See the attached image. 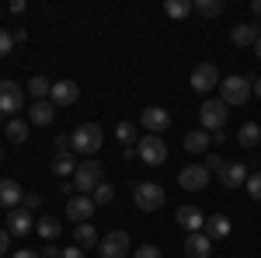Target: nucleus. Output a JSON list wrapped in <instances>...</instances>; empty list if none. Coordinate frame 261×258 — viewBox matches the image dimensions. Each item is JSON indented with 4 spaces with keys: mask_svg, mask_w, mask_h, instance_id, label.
<instances>
[{
    "mask_svg": "<svg viewBox=\"0 0 261 258\" xmlns=\"http://www.w3.org/2000/svg\"><path fill=\"white\" fill-rule=\"evenodd\" d=\"M70 143H73V150H77V154H87V157H94V154L101 150V143H105V133H101L98 122H81V126L73 129Z\"/></svg>",
    "mask_w": 261,
    "mask_h": 258,
    "instance_id": "f257e3e1",
    "label": "nucleus"
},
{
    "mask_svg": "<svg viewBox=\"0 0 261 258\" xmlns=\"http://www.w3.org/2000/svg\"><path fill=\"white\" fill-rule=\"evenodd\" d=\"M140 122H143V129H146L150 136H161L164 129L171 126V112H167V108H161V105H150V108L140 115Z\"/></svg>",
    "mask_w": 261,
    "mask_h": 258,
    "instance_id": "9b49d317",
    "label": "nucleus"
},
{
    "mask_svg": "<svg viewBox=\"0 0 261 258\" xmlns=\"http://www.w3.org/2000/svg\"><path fill=\"white\" fill-rule=\"evenodd\" d=\"M129 251H133V248H129V234H125V230H108L98 244L101 258H125Z\"/></svg>",
    "mask_w": 261,
    "mask_h": 258,
    "instance_id": "39448f33",
    "label": "nucleus"
},
{
    "mask_svg": "<svg viewBox=\"0 0 261 258\" xmlns=\"http://www.w3.org/2000/svg\"><path fill=\"white\" fill-rule=\"evenodd\" d=\"M254 49H258V56H261V39H258V45H254Z\"/></svg>",
    "mask_w": 261,
    "mask_h": 258,
    "instance_id": "de8ad7c7",
    "label": "nucleus"
},
{
    "mask_svg": "<svg viewBox=\"0 0 261 258\" xmlns=\"http://www.w3.org/2000/svg\"><path fill=\"white\" fill-rule=\"evenodd\" d=\"M209 241H223L230 238V217H223V213H213V217H205V230H202Z\"/></svg>",
    "mask_w": 261,
    "mask_h": 258,
    "instance_id": "6ab92c4d",
    "label": "nucleus"
},
{
    "mask_svg": "<svg viewBox=\"0 0 261 258\" xmlns=\"http://www.w3.org/2000/svg\"><path fill=\"white\" fill-rule=\"evenodd\" d=\"M133 199H136V206H140L143 213H153V209H161V206H164V189H161V185L143 181V185L133 189Z\"/></svg>",
    "mask_w": 261,
    "mask_h": 258,
    "instance_id": "6e6552de",
    "label": "nucleus"
},
{
    "mask_svg": "<svg viewBox=\"0 0 261 258\" xmlns=\"http://www.w3.org/2000/svg\"><path fill=\"white\" fill-rule=\"evenodd\" d=\"M11 45H14V35L0 28V60H4V56H11Z\"/></svg>",
    "mask_w": 261,
    "mask_h": 258,
    "instance_id": "c9c22d12",
    "label": "nucleus"
},
{
    "mask_svg": "<svg viewBox=\"0 0 261 258\" xmlns=\"http://www.w3.org/2000/svg\"><path fill=\"white\" fill-rule=\"evenodd\" d=\"M258 39H261V32H258V25H251V21H244V25H237V28L230 32V42H233L237 49L258 45Z\"/></svg>",
    "mask_w": 261,
    "mask_h": 258,
    "instance_id": "a211bd4d",
    "label": "nucleus"
},
{
    "mask_svg": "<svg viewBox=\"0 0 261 258\" xmlns=\"http://www.w3.org/2000/svg\"><path fill=\"white\" fill-rule=\"evenodd\" d=\"M237 143H241V147H258L261 143V126L258 122H244L241 129H237Z\"/></svg>",
    "mask_w": 261,
    "mask_h": 258,
    "instance_id": "b1692460",
    "label": "nucleus"
},
{
    "mask_svg": "<svg viewBox=\"0 0 261 258\" xmlns=\"http://www.w3.org/2000/svg\"><path fill=\"white\" fill-rule=\"evenodd\" d=\"M53 171H56V175L66 181V175H73V171H77V160H73V154H66V157H56V160H53Z\"/></svg>",
    "mask_w": 261,
    "mask_h": 258,
    "instance_id": "7c9ffc66",
    "label": "nucleus"
},
{
    "mask_svg": "<svg viewBox=\"0 0 261 258\" xmlns=\"http://www.w3.org/2000/svg\"><path fill=\"white\" fill-rule=\"evenodd\" d=\"M4 133H7V139H11V143H24V139H28V122L14 115V119H7Z\"/></svg>",
    "mask_w": 261,
    "mask_h": 258,
    "instance_id": "a878e982",
    "label": "nucleus"
},
{
    "mask_svg": "<svg viewBox=\"0 0 261 258\" xmlns=\"http://www.w3.org/2000/svg\"><path fill=\"white\" fill-rule=\"evenodd\" d=\"M178 185L185 192H202V189L209 185V171H205L202 164H188V168L178 171Z\"/></svg>",
    "mask_w": 261,
    "mask_h": 258,
    "instance_id": "9d476101",
    "label": "nucleus"
},
{
    "mask_svg": "<svg viewBox=\"0 0 261 258\" xmlns=\"http://www.w3.org/2000/svg\"><path fill=\"white\" fill-rule=\"evenodd\" d=\"M101 181H105V168H101L94 157L77 164V171H73V189H77V192H91V196H94V189H98Z\"/></svg>",
    "mask_w": 261,
    "mask_h": 258,
    "instance_id": "20e7f679",
    "label": "nucleus"
},
{
    "mask_svg": "<svg viewBox=\"0 0 261 258\" xmlns=\"http://www.w3.org/2000/svg\"><path fill=\"white\" fill-rule=\"evenodd\" d=\"M174 223H178L185 234H202V230H205V217H202L195 206H178V213H174Z\"/></svg>",
    "mask_w": 261,
    "mask_h": 258,
    "instance_id": "f8f14e48",
    "label": "nucleus"
},
{
    "mask_svg": "<svg viewBox=\"0 0 261 258\" xmlns=\"http://www.w3.org/2000/svg\"><path fill=\"white\" fill-rule=\"evenodd\" d=\"M216 175H220V181L226 189H241V185H247V175H251V171H247V164H237V160H233V164H223Z\"/></svg>",
    "mask_w": 261,
    "mask_h": 258,
    "instance_id": "f3484780",
    "label": "nucleus"
},
{
    "mask_svg": "<svg viewBox=\"0 0 261 258\" xmlns=\"http://www.w3.org/2000/svg\"><path fill=\"white\" fill-rule=\"evenodd\" d=\"M21 199H24V192H21V185L14 178H0V209H18Z\"/></svg>",
    "mask_w": 261,
    "mask_h": 258,
    "instance_id": "dca6fc26",
    "label": "nucleus"
},
{
    "mask_svg": "<svg viewBox=\"0 0 261 258\" xmlns=\"http://www.w3.org/2000/svg\"><path fill=\"white\" fill-rule=\"evenodd\" d=\"M0 160H4V147H0Z\"/></svg>",
    "mask_w": 261,
    "mask_h": 258,
    "instance_id": "09e8293b",
    "label": "nucleus"
},
{
    "mask_svg": "<svg viewBox=\"0 0 261 258\" xmlns=\"http://www.w3.org/2000/svg\"><path fill=\"white\" fill-rule=\"evenodd\" d=\"M11 258H42V251H35V248H21V251H14Z\"/></svg>",
    "mask_w": 261,
    "mask_h": 258,
    "instance_id": "a19ab883",
    "label": "nucleus"
},
{
    "mask_svg": "<svg viewBox=\"0 0 261 258\" xmlns=\"http://www.w3.org/2000/svg\"><path fill=\"white\" fill-rule=\"evenodd\" d=\"M223 7H226L223 0H192V11L202 14V18H220Z\"/></svg>",
    "mask_w": 261,
    "mask_h": 258,
    "instance_id": "393cba45",
    "label": "nucleus"
},
{
    "mask_svg": "<svg viewBox=\"0 0 261 258\" xmlns=\"http://www.w3.org/2000/svg\"><path fill=\"white\" fill-rule=\"evenodd\" d=\"M209 143H213V133H205V129H192V133L185 136V150H188V154H205Z\"/></svg>",
    "mask_w": 261,
    "mask_h": 258,
    "instance_id": "5701e85b",
    "label": "nucleus"
},
{
    "mask_svg": "<svg viewBox=\"0 0 261 258\" xmlns=\"http://www.w3.org/2000/svg\"><path fill=\"white\" fill-rule=\"evenodd\" d=\"M115 136H119L122 147H133V143H140V136H136V126H133V122H119V126H115Z\"/></svg>",
    "mask_w": 261,
    "mask_h": 258,
    "instance_id": "c756f323",
    "label": "nucleus"
},
{
    "mask_svg": "<svg viewBox=\"0 0 261 258\" xmlns=\"http://www.w3.org/2000/svg\"><path fill=\"white\" fill-rule=\"evenodd\" d=\"M223 164H226V160H223L220 154H205V164H202V168H205V171H209V175H213V171H220Z\"/></svg>",
    "mask_w": 261,
    "mask_h": 258,
    "instance_id": "4c0bfd02",
    "label": "nucleus"
},
{
    "mask_svg": "<svg viewBox=\"0 0 261 258\" xmlns=\"http://www.w3.org/2000/svg\"><path fill=\"white\" fill-rule=\"evenodd\" d=\"M56 119V105L45 98V101H35L32 105V112H28V122L32 126H49V122Z\"/></svg>",
    "mask_w": 261,
    "mask_h": 258,
    "instance_id": "412c9836",
    "label": "nucleus"
},
{
    "mask_svg": "<svg viewBox=\"0 0 261 258\" xmlns=\"http://www.w3.org/2000/svg\"><path fill=\"white\" fill-rule=\"evenodd\" d=\"M136 154H140V160H146V164H164L167 160V143H164L161 136H140V143H136Z\"/></svg>",
    "mask_w": 261,
    "mask_h": 258,
    "instance_id": "0eeeda50",
    "label": "nucleus"
},
{
    "mask_svg": "<svg viewBox=\"0 0 261 258\" xmlns=\"http://www.w3.org/2000/svg\"><path fill=\"white\" fill-rule=\"evenodd\" d=\"M39 202H42V196H39V192H24V199H21V209L35 213V209H39Z\"/></svg>",
    "mask_w": 261,
    "mask_h": 258,
    "instance_id": "f704fd0d",
    "label": "nucleus"
},
{
    "mask_svg": "<svg viewBox=\"0 0 261 258\" xmlns=\"http://www.w3.org/2000/svg\"><path fill=\"white\" fill-rule=\"evenodd\" d=\"M24 7H28V4H24V0H14V4H11V14H21V11H24Z\"/></svg>",
    "mask_w": 261,
    "mask_h": 258,
    "instance_id": "c03bdc74",
    "label": "nucleus"
},
{
    "mask_svg": "<svg viewBox=\"0 0 261 258\" xmlns=\"http://www.w3.org/2000/svg\"><path fill=\"white\" fill-rule=\"evenodd\" d=\"M63 255V248H56V244H45L42 248V258H60Z\"/></svg>",
    "mask_w": 261,
    "mask_h": 258,
    "instance_id": "79ce46f5",
    "label": "nucleus"
},
{
    "mask_svg": "<svg viewBox=\"0 0 261 258\" xmlns=\"http://www.w3.org/2000/svg\"><path fill=\"white\" fill-rule=\"evenodd\" d=\"M60 192H63V196H73L77 189H73V181H63V185H60Z\"/></svg>",
    "mask_w": 261,
    "mask_h": 258,
    "instance_id": "37998d69",
    "label": "nucleus"
},
{
    "mask_svg": "<svg viewBox=\"0 0 261 258\" xmlns=\"http://www.w3.org/2000/svg\"><path fill=\"white\" fill-rule=\"evenodd\" d=\"M251 91H254V95L261 98V77H258V80H251Z\"/></svg>",
    "mask_w": 261,
    "mask_h": 258,
    "instance_id": "a18cd8bd",
    "label": "nucleus"
},
{
    "mask_svg": "<svg viewBox=\"0 0 261 258\" xmlns=\"http://www.w3.org/2000/svg\"><path fill=\"white\" fill-rule=\"evenodd\" d=\"M35 230H39V234H42L45 241H56V238L63 234V223H60L56 217H42L39 223H35Z\"/></svg>",
    "mask_w": 261,
    "mask_h": 258,
    "instance_id": "bb28decb",
    "label": "nucleus"
},
{
    "mask_svg": "<svg viewBox=\"0 0 261 258\" xmlns=\"http://www.w3.org/2000/svg\"><path fill=\"white\" fill-rule=\"evenodd\" d=\"M247 196L261 202V171H251L247 175Z\"/></svg>",
    "mask_w": 261,
    "mask_h": 258,
    "instance_id": "473e14b6",
    "label": "nucleus"
},
{
    "mask_svg": "<svg viewBox=\"0 0 261 258\" xmlns=\"http://www.w3.org/2000/svg\"><path fill=\"white\" fill-rule=\"evenodd\" d=\"M199 119L205 133H220L230 119V105H223V98H205V105L199 108Z\"/></svg>",
    "mask_w": 261,
    "mask_h": 258,
    "instance_id": "7ed1b4c3",
    "label": "nucleus"
},
{
    "mask_svg": "<svg viewBox=\"0 0 261 258\" xmlns=\"http://www.w3.org/2000/svg\"><path fill=\"white\" fill-rule=\"evenodd\" d=\"M7 251H11V234L0 230V258H7Z\"/></svg>",
    "mask_w": 261,
    "mask_h": 258,
    "instance_id": "58836bf2",
    "label": "nucleus"
},
{
    "mask_svg": "<svg viewBox=\"0 0 261 258\" xmlns=\"http://www.w3.org/2000/svg\"><path fill=\"white\" fill-rule=\"evenodd\" d=\"M49 91H53V80H45L42 74L28 80V95H32L35 101H45V98H49Z\"/></svg>",
    "mask_w": 261,
    "mask_h": 258,
    "instance_id": "cd10ccee",
    "label": "nucleus"
},
{
    "mask_svg": "<svg viewBox=\"0 0 261 258\" xmlns=\"http://www.w3.org/2000/svg\"><path fill=\"white\" fill-rule=\"evenodd\" d=\"M199 95H209L213 87H220V70L213 66V63H199L195 70H192V80H188Z\"/></svg>",
    "mask_w": 261,
    "mask_h": 258,
    "instance_id": "1a4fd4ad",
    "label": "nucleus"
},
{
    "mask_svg": "<svg viewBox=\"0 0 261 258\" xmlns=\"http://www.w3.org/2000/svg\"><path fill=\"white\" fill-rule=\"evenodd\" d=\"M94 206H108V202H112V199H115V189H112V185H108V181H101L98 189H94Z\"/></svg>",
    "mask_w": 261,
    "mask_h": 258,
    "instance_id": "2f4dec72",
    "label": "nucleus"
},
{
    "mask_svg": "<svg viewBox=\"0 0 261 258\" xmlns=\"http://www.w3.org/2000/svg\"><path fill=\"white\" fill-rule=\"evenodd\" d=\"M53 150H56V157H66V154H73V143L66 136H56L53 139Z\"/></svg>",
    "mask_w": 261,
    "mask_h": 258,
    "instance_id": "72a5a7b5",
    "label": "nucleus"
},
{
    "mask_svg": "<svg viewBox=\"0 0 261 258\" xmlns=\"http://www.w3.org/2000/svg\"><path fill=\"white\" fill-rule=\"evenodd\" d=\"M21 105H24L21 84H14V80H0V112H4L7 119H14V112H21Z\"/></svg>",
    "mask_w": 261,
    "mask_h": 258,
    "instance_id": "423d86ee",
    "label": "nucleus"
},
{
    "mask_svg": "<svg viewBox=\"0 0 261 258\" xmlns=\"http://www.w3.org/2000/svg\"><path fill=\"white\" fill-rule=\"evenodd\" d=\"M35 230V220L28 209H11V217H7V234H14V238H24V234H32Z\"/></svg>",
    "mask_w": 261,
    "mask_h": 258,
    "instance_id": "2eb2a0df",
    "label": "nucleus"
},
{
    "mask_svg": "<svg viewBox=\"0 0 261 258\" xmlns=\"http://www.w3.org/2000/svg\"><path fill=\"white\" fill-rule=\"evenodd\" d=\"M91 217H94V199H91V196L66 199V220H73V223H87Z\"/></svg>",
    "mask_w": 261,
    "mask_h": 258,
    "instance_id": "4468645a",
    "label": "nucleus"
},
{
    "mask_svg": "<svg viewBox=\"0 0 261 258\" xmlns=\"http://www.w3.org/2000/svg\"><path fill=\"white\" fill-rule=\"evenodd\" d=\"M73 244H77V248H94V244H101L94 223H77V227H73Z\"/></svg>",
    "mask_w": 261,
    "mask_h": 258,
    "instance_id": "4be33fe9",
    "label": "nucleus"
},
{
    "mask_svg": "<svg viewBox=\"0 0 261 258\" xmlns=\"http://www.w3.org/2000/svg\"><path fill=\"white\" fill-rule=\"evenodd\" d=\"M251 11H254V14L261 18V0H254V4H251Z\"/></svg>",
    "mask_w": 261,
    "mask_h": 258,
    "instance_id": "49530a36",
    "label": "nucleus"
},
{
    "mask_svg": "<svg viewBox=\"0 0 261 258\" xmlns=\"http://www.w3.org/2000/svg\"><path fill=\"white\" fill-rule=\"evenodd\" d=\"M136 258H164V251L157 244H143V248H136Z\"/></svg>",
    "mask_w": 261,
    "mask_h": 258,
    "instance_id": "e433bc0d",
    "label": "nucleus"
},
{
    "mask_svg": "<svg viewBox=\"0 0 261 258\" xmlns=\"http://www.w3.org/2000/svg\"><path fill=\"white\" fill-rule=\"evenodd\" d=\"M220 95H223V105H244V101L254 95V91H251V77H244V74L223 77L220 80Z\"/></svg>",
    "mask_w": 261,
    "mask_h": 258,
    "instance_id": "f03ea898",
    "label": "nucleus"
},
{
    "mask_svg": "<svg viewBox=\"0 0 261 258\" xmlns=\"http://www.w3.org/2000/svg\"><path fill=\"white\" fill-rule=\"evenodd\" d=\"M185 255L188 258H209L213 255V241L205 234H188L185 238Z\"/></svg>",
    "mask_w": 261,
    "mask_h": 258,
    "instance_id": "aec40b11",
    "label": "nucleus"
},
{
    "mask_svg": "<svg viewBox=\"0 0 261 258\" xmlns=\"http://www.w3.org/2000/svg\"><path fill=\"white\" fill-rule=\"evenodd\" d=\"M60 258H87V255H84V248H77V244H73V248H63Z\"/></svg>",
    "mask_w": 261,
    "mask_h": 258,
    "instance_id": "ea45409f",
    "label": "nucleus"
},
{
    "mask_svg": "<svg viewBox=\"0 0 261 258\" xmlns=\"http://www.w3.org/2000/svg\"><path fill=\"white\" fill-rule=\"evenodd\" d=\"M164 14H167V18H188V14H192V0H167V4H164Z\"/></svg>",
    "mask_w": 261,
    "mask_h": 258,
    "instance_id": "c85d7f7f",
    "label": "nucleus"
},
{
    "mask_svg": "<svg viewBox=\"0 0 261 258\" xmlns=\"http://www.w3.org/2000/svg\"><path fill=\"white\" fill-rule=\"evenodd\" d=\"M77 98H81V87H77L73 80H56L53 91H49V101H53L56 108H70Z\"/></svg>",
    "mask_w": 261,
    "mask_h": 258,
    "instance_id": "ddd939ff",
    "label": "nucleus"
}]
</instances>
